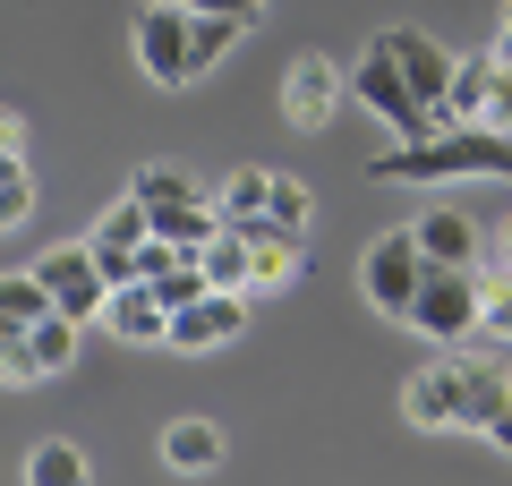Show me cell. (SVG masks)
<instances>
[{
  "mask_svg": "<svg viewBox=\"0 0 512 486\" xmlns=\"http://www.w3.org/2000/svg\"><path fill=\"white\" fill-rule=\"evenodd\" d=\"M504 401H512V376L495 359H470L461 342H436V359L410 367L402 384V418L419 435H487Z\"/></svg>",
  "mask_w": 512,
  "mask_h": 486,
  "instance_id": "6da1fadb",
  "label": "cell"
},
{
  "mask_svg": "<svg viewBox=\"0 0 512 486\" xmlns=\"http://www.w3.org/2000/svg\"><path fill=\"white\" fill-rule=\"evenodd\" d=\"M367 180L384 188H444V180H504L512 188V137L504 128H478V120H444L436 137H410V145H384L367 162Z\"/></svg>",
  "mask_w": 512,
  "mask_h": 486,
  "instance_id": "7a4b0ae2",
  "label": "cell"
},
{
  "mask_svg": "<svg viewBox=\"0 0 512 486\" xmlns=\"http://www.w3.org/2000/svg\"><path fill=\"white\" fill-rule=\"evenodd\" d=\"M350 103H367V111H376V120L393 128V145H410V137H436V128H444V111L410 94V77L393 69V52H384V43H367V52L350 60Z\"/></svg>",
  "mask_w": 512,
  "mask_h": 486,
  "instance_id": "3957f363",
  "label": "cell"
},
{
  "mask_svg": "<svg viewBox=\"0 0 512 486\" xmlns=\"http://www.w3.org/2000/svg\"><path fill=\"white\" fill-rule=\"evenodd\" d=\"M478 307H487V265H427L402 324H419L427 342H478Z\"/></svg>",
  "mask_w": 512,
  "mask_h": 486,
  "instance_id": "277c9868",
  "label": "cell"
},
{
  "mask_svg": "<svg viewBox=\"0 0 512 486\" xmlns=\"http://www.w3.org/2000/svg\"><path fill=\"white\" fill-rule=\"evenodd\" d=\"M188 35H197V9L188 0H146L137 9V69L154 77L163 94H180V86H197V52H188Z\"/></svg>",
  "mask_w": 512,
  "mask_h": 486,
  "instance_id": "5b68a950",
  "label": "cell"
},
{
  "mask_svg": "<svg viewBox=\"0 0 512 486\" xmlns=\"http://www.w3.org/2000/svg\"><path fill=\"white\" fill-rule=\"evenodd\" d=\"M419 282H427V248H419V231H384L376 248L359 256V290H367V307H376V316H393V324L410 316Z\"/></svg>",
  "mask_w": 512,
  "mask_h": 486,
  "instance_id": "8992f818",
  "label": "cell"
},
{
  "mask_svg": "<svg viewBox=\"0 0 512 486\" xmlns=\"http://www.w3.org/2000/svg\"><path fill=\"white\" fill-rule=\"evenodd\" d=\"M35 273L52 282V299L69 307L77 324H86V316H103V299H111V273H103V256H94V239H60V248L43 256Z\"/></svg>",
  "mask_w": 512,
  "mask_h": 486,
  "instance_id": "52a82bcc",
  "label": "cell"
},
{
  "mask_svg": "<svg viewBox=\"0 0 512 486\" xmlns=\"http://www.w3.org/2000/svg\"><path fill=\"white\" fill-rule=\"evenodd\" d=\"M342 94H350V69H342V60L299 52V60H291V77H282V120L316 137V128L333 120V103H342Z\"/></svg>",
  "mask_w": 512,
  "mask_h": 486,
  "instance_id": "ba28073f",
  "label": "cell"
},
{
  "mask_svg": "<svg viewBox=\"0 0 512 486\" xmlns=\"http://www.w3.org/2000/svg\"><path fill=\"white\" fill-rule=\"evenodd\" d=\"M248 290H197L188 307H171V350H222L248 333Z\"/></svg>",
  "mask_w": 512,
  "mask_h": 486,
  "instance_id": "9c48e42d",
  "label": "cell"
},
{
  "mask_svg": "<svg viewBox=\"0 0 512 486\" xmlns=\"http://www.w3.org/2000/svg\"><path fill=\"white\" fill-rule=\"evenodd\" d=\"M376 43H384V52H393V69L410 77V94H419V103H436V111H444V94H453V69H461V60L444 52L436 35H419V26H384Z\"/></svg>",
  "mask_w": 512,
  "mask_h": 486,
  "instance_id": "30bf717a",
  "label": "cell"
},
{
  "mask_svg": "<svg viewBox=\"0 0 512 486\" xmlns=\"http://www.w3.org/2000/svg\"><path fill=\"white\" fill-rule=\"evenodd\" d=\"M103 333H111V342H128V350L171 342V299H163L154 282H111V299H103Z\"/></svg>",
  "mask_w": 512,
  "mask_h": 486,
  "instance_id": "8fae6325",
  "label": "cell"
},
{
  "mask_svg": "<svg viewBox=\"0 0 512 486\" xmlns=\"http://www.w3.org/2000/svg\"><path fill=\"white\" fill-rule=\"evenodd\" d=\"M214 205H222L231 231H265V222L282 231V171H231V180L214 188Z\"/></svg>",
  "mask_w": 512,
  "mask_h": 486,
  "instance_id": "7c38bea8",
  "label": "cell"
},
{
  "mask_svg": "<svg viewBox=\"0 0 512 486\" xmlns=\"http://www.w3.org/2000/svg\"><path fill=\"white\" fill-rule=\"evenodd\" d=\"M163 469L171 478H214L222 469V427L214 418H171L163 427Z\"/></svg>",
  "mask_w": 512,
  "mask_h": 486,
  "instance_id": "4fadbf2b",
  "label": "cell"
},
{
  "mask_svg": "<svg viewBox=\"0 0 512 486\" xmlns=\"http://www.w3.org/2000/svg\"><path fill=\"white\" fill-rule=\"evenodd\" d=\"M410 231H419L427 265H487V256H478V222H470V214H453V205H427Z\"/></svg>",
  "mask_w": 512,
  "mask_h": 486,
  "instance_id": "5bb4252c",
  "label": "cell"
},
{
  "mask_svg": "<svg viewBox=\"0 0 512 486\" xmlns=\"http://www.w3.org/2000/svg\"><path fill=\"white\" fill-rule=\"evenodd\" d=\"M299 282V231H248V299H265V290H291Z\"/></svg>",
  "mask_w": 512,
  "mask_h": 486,
  "instance_id": "9a60e30c",
  "label": "cell"
},
{
  "mask_svg": "<svg viewBox=\"0 0 512 486\" xmlns=\"http://www.w3.org/2000/svg\"><path fill=\"white\" fill-rule=\"evenodd\" d=\"M0 384H9V393L52 384L43 376V350H35V324H18V316H0Z\"/></svg>",
  "mask_w": 512,
  "mask_h": 486,
  "instance_id": "2e32d148",
  "label": "cell"
},
{
  "mask_svg": "<svg viewBox=\"0 0 512 486\" xmlns=\"http://www.w3.org/2000/svg\"><path fill=\"white\" fill-rule=\"evenodd\" d=\"M26 486H86V452H77L69 435H43V444L26 452Z\"/></svg>",
  "mask_w": 512,
  "mask_h": 486,
  "instance_id": "e0dca14e",
  "label": "cell"
},
{
  "mask_svg": "<svg viewBox=\"0 0 512 486\" xmlns=\"http://www.w3.org/2000/svg\"><path fill=\"white\" fill-rule=\"evenodd\" d=\"M478 342L512 350V256H495V265H487V307H478Z\"/></svg>",
  "mask_w": 512,
  "mask_h": 486,
  "instance_id": "ac0fdd59",
  "label": "cell"
},
{
  "mask_svg": "<svg viewBox=\"0 0 512 486\" xmlns=\"http://www.w3.org/2000/svg\"><path fill=\"white\" fill-rule=\"evenodd\" d=\"M205 282H214V290H248V231L222 222V231L205 239Z\"/></svg>",
  "mask_w": 512,
  "mask_h": 486,
  "instance_id": "d6986e66",
  "label": "cell"
},
{
  "mask_svg": "<svg viewBox=\"0 0 512 486\" xmlns=\"http://www.w3.org/2000/svg\"><path fill=\"white\" fill-rule=\"evenodd\" d=\"M487 86H495V52L461 60V69H453V94H444V120H478V111H487Z\"/></svg>",
  "mask_w": 512,
  "mask_h": 486,
  "instance_id": "ffe728a7",
  "label": "cell"
},
{
  "mask_svg": "<svg viewBox=\"0 0 512 486\" xmlns=\"http://www.w3.org/2000/svg\"><path fill=\"white\" fill-rule=\"evenodd\" d=\"M35 350H43V376H69V367H77V316H69V307L35 316Z\"/></svg>",
  "mask_w": 512,
  "mask_h": 486,
  "instance_id": "44dd1931",
  "label": "cell"
},
{
  "mask_svg": "<svg viewBox=\"0 0 512 486\" xmlns=\"http://www.w3.org/2000/svg\"><path fill=\"white\" fill-rule=\"evenodd\" d=\"M52 282L43 273H0V316H18V324H35V316H52Z\"/></svg>",
  "mask_w": 512,
  "mask_h": 486,
  "instance_id": "7402d4cb",
  "label": "cell"
},
{
  "mask_svg": "<svg viewBox=\"0 0 512 486\" xmlns=\"http://www.w3.org/2000/svg\"><path fill=\"white\" fill-rule=\"evenodd\" d=\"M26 214H35V171L26 154H0V231H18Z\"/></svg>",
  "mask_w": 512,
  "mask_h": 486,
  "instance_id": "603a6c76",
  "label": "cell"
},
{
  "mask_svg": "<svg viewBox=\"0 0 512 486\" xmlns=\"http://www.w3.org/2000/svg\"><path fill=\"white\" fill-rule=\"evenodd\" d=\"M137 197H146V205H171V197H205V180H197V171H180V162H146V171H137Z\"/></svg>",
  "mask_w": 512,
  "mask_h": 486,
  "instance_id": "cb8c5ba5",
  "label": "cell"
},
{
  "mask_svg": "<svg viewBox=\"0 0 512 486\" xmlns=\"http://www.w3.org/2000/svg\"><path fill=\"white\" fill-rule=\"evenodd\" d=\"M478 128H504V137H512V60H495V86H487V111H478Z\"/></svg>",
  "mask_w": 512,
  "mask_h": 486,
  "instance_id": "d4e9b609",
  "label": "cell"
},
{
  "mask_svg": "<svg viewBox=\"0 0 512 486\" xmlns=\"http://www.w3.org/2000/svg\"><path fill=\"white\" fill-rule=\"evenodd\" d=\"M188 9H222V18H248V26H256L274 0H188Z\"/></svg>",
  "mask_w": 512,
  "mask_h": 486,
  "instance_id": "484cf974",
  "label": "cell"
},
{
  "mask_svg": "<svg viewBox=\"0 0 512 486\" xmlns=\"http://www.w3.org/2000/svg\"><path fill=\"white\" fill-rule=\"evenodd\" d=\"M0 154H26V120L9 103H0Z\"/></svg>",
  "mask_w": 512,
  "mask_h": 486,
  "instance_id": "4316f807",
  "label": "cell"
},
{
  "mask_svg": "<svg viewBox=\"0 0 512 486\" xmlns=\"http://www.w3.org/2000/svg\"><path fill=\"white\" fill-rule=\"evenodd\" d=\"M487 444H495V452H512V401H504V410H495V427H487Z\"/></svg>",
  "mask_w": 512,
  "mask_h": 486,
  "instance_id": "83f0119b",
  "label": "cell"
},
{
  "mask_svg": "<svg viewBox=\"0 0 512 486\" xmlns=\"http://www.w3.org/2000/svg\"><path fill=\"white\" fill-rule=\"evenodd\" d=\"M487 52H495V60H512V26H495V43H487Z\"/></svg>",
  "mask_w": 512,
  "mask_h": 486,
  "instance_id": "f1b7e54d",
  "label": "cell"
},
{
  "mask_svg": "<svg viewBox=\"0 0 512 486\" xmlns=\"http://www.w3.org/2000/svg\"><path fill=\"white\" fill-rule=\"evenodd\" d=\"M504 256H512V222H504Z\"/></svg>",
  "mask_w": 512,
  "mask_h": 486,
  "instance_id": "f546056e",
  "label": "cell"
},
{
  "mask_svg": "<svg viewBox=\"0 0 512 486\" xmlns=\"http://www.w3.org/2000/svg\"><path fill=\"white\" fill-rule=\"evenodd\" d=\"M504 26H512V0H504Z\"/></svg>",
  "mask_w": 512,
  "mask_h": 486,
  "instance_id": "4dcf8cb0",
  "label": "cell"
}]
</instances>
